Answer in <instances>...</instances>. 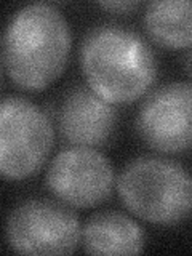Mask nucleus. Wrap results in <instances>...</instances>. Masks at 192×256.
<instances>
[{"instance_id": "1", "label": "nucleus", "mask_w": 192, "mask_h": 256, "mask_svg": "<svg viewBox=\"0 0 192 256\" xmlns=\"http://www.w3.org/2000/svg\"><path fill=\"white\" fill-rule=\"evenodd\" d=\"M72 36L66 18L52 4H30L6 24L2 61L10 80L28 92L53 84L66 69Z\"/></svg>"}, {"instance_id": "2", "label": "nucleus", "mask_w": 192, "mask_h": 256, "mask_svg": "<svg viewBox=\"0 0 192 256\" xmlns=\"http://www.w3.org/2000/svg\"><path fill=\"white\" fill-rule=\"evenodd\" d=\"M80 64L88 86L110 104L136 101L157 76V58L136 32L98 26L84 38Z\"/></svg>"}, {"instance_id": "3", "label": "nucleus", "mask_w": 192, "mask_h": 256, "mask_svg": "<svg viewBox=\"0 0 192 256\" xmlns=\"http://www.w3.org/2000/svg\"><path fill=\"white\" fill-rule=\"evenodd\" d=\"M124 205L152 224H178L192 218V174L160 157H141L128 164L117 180Z\"/></svg>"}, {"instance_id": "4", "label": "nucleus", "mask_w": 192, "mask_h": 256, "mask_svg": "<svg viewBox=\"0 0 192 256\" xmlns=\"http://www.w3.org/2000/svg\"><path fill=\"white\" fill-rule=\"evenodd\" d=\"M53 126L45 112L20 96L0 106V172L8 180L29 178L45 164L53 148Z\"/></svg>"}, {"instance_id": "5", "label": "nucleus", "mask_w": 192, "mask_h": 256, "mask_svg": "<svg viewBox=\"0 0 192 256\" xmlns=\"http://www.w3.org/2000/svg\"><path fill=\"white\" fill-rule=\"evenodd\" d=\"M82 238L77 214L48 198L21 202L6 220V242L22 254H69Z\"/></svg>"}, {"instance_id": "6", "label": "nucleus", "mask_w": 192, "mask_h": 256, "mask_svg": "<svg viewBox=\"0 0 192 256\" xmlns=\"http://www.w3.org/2000/svg\"><path fill=\"white\" fill-rule=\"evenodd\" d=\"M60 202L74 208H93L108 200L114 189V168L93 148L72 146L56 156L45 176Z\"/></svg>"}, {"instance_id": "7", "label": "nucleus", "mask_w": 192, "mask_h": 256, "mask_svg": "<svg viewBox=\"0 0 192 256\" xmlns=\"http://www.w3.org/2000/svg\"><path fill=\"white\" fill-rule=\"evenodd\" d=\"M136 132L157 152H184L192 148V84L172 82L160 86L136 117Z\"/></svg>"}, {"instance_id": "8", "label": "nucleus", "mask_w": 192, "mask_h": 256, "mask_svg": "<svg viewBox=\"0 0 192 256\" xmlns=\"http://www.w3.org/2000/svg\"><path fill=\"white\" fill-rule=\"evenodd\" d=\"M116 125L114 104L102 100L90 86L69 92L58 110L60 134L72 146L100 148L110 140Z\"/></svg>"}, {"instance_id": "9", "label": "nucleus", "mask_w": 192, "mask_h": 256, "mask_svg": "<svg viewBox=\"0 0 192 256\" xmlns=\"http://www.w3.org/2000/svg\"><path fill=\"white\" fill-rule=\"evenodd\" d=\"M146 236L138 222L118 212L93 214L82 229V245L92 254H132L144 250Z\"/></svg>"}, {"instance_id": "10", "label": "nucleus", "mask_w": 192, "mask_h": 256, "mask_svg": "<svg viewBox=\"0 0 192 256\" xmlns=\"http://www.w3.org/2000/svg\"><path fill=\"white\" fill-rule=\"evenodd\" d=\"M144 28L150 38L166 48L192 45V2H150L144 12Z\"/></svg>"}, {"instance_id": "11", "label": "nucleus", "mask_w": 192, "mask_h": 256, "mask_svg": "<svg viewBox=\"0 0 192 256\" xmlns=\"http://www.w3.org/2000/svg\"><path fill=\"white\" fill-rule=\"evenodd\" d=\"M138 5V2H132V0H125V2H101L100 6L106 8L110 12H130Z\"/></svg>"}, {"instance_id": "12", "label": "nucleus", "mask_w": 192, "mask_h": 256, "mask_svg": "<svg viewBox=\"0 0 192 256\" xmlns=\"http://www.w3.org/2000/svg\"><path fill=\"white\" fill-rule=\"evenodd\" d=\"M189 68H190V70H192V53H190V56H189Z\"/></svg>"}]
</instances>
